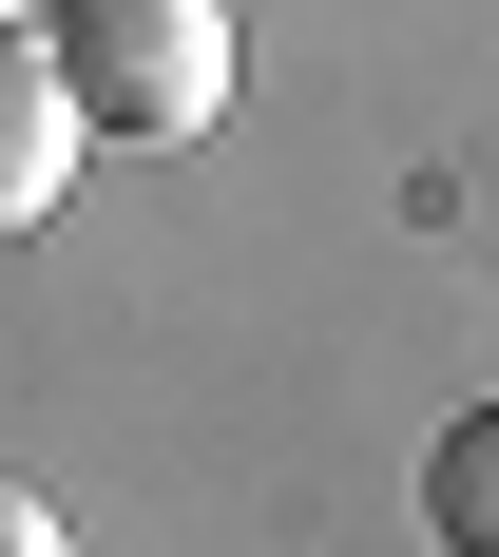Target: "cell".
Wrapping results in <instances>:
<instances>
[{"mask_svg": "<svg viewBox=\"0 0 499 557\" xmlns=\"http://www.w3.org/2000/svg\"><path fill=\"white\" fill-rule=\"evenodd\" d=\"M58 97H77V135H115V154H192L230 115V0H58Z\"/></svg>", "mask_w": 499, "mask_h": 557, "instance_id": "6da1fadb", "label": "cell"}, {"mask_svg": "<svg viewBox=\"0 0 499 557\" xmlns=\"http://www.w3.org/2000/svg\"><path fill=\"white\" fill-rule=\"evenodd\" d=\"M77 154H97V135H77V97H58V58L0 39V231H39L58 193H77Z\"/></svg>", "mask_w": 499, "mask_h": 557, "instance_id": "7a4b0ae2", "label": "cell"}, {"mask_svg": "<svg viewBox=\"0 0 499 557\" xmlns=\"http://www.w3.org/2000/svg\"><path fill=\"white\" fill-rule=\"evenodd\" d=\"M423 519H442L461 557H499V404H481V423H442V461H423Z\"/></svg>", "mask_w": 499, "mask_h": 557, "instance_id": "3957f363", "label": "cell"}, {"mask_svg": "<svg viewBox=\"0 0 499 557\" xmlns=\"http://www.w3.org/2000/svg\"><path fill=\"white\" fill-rule=\"evenodd\" d=\"M0 557H77V539H58V500H39V481H0Z\"/></svg>", "mask_w": 499, "mask_h": 557, "instance_id": "277c9868", "label": "cell"}, {"mask_svg": "<svg viewBox=\"0 0 499 557\" xmlns=\"http://www.w3.org/2000/svg\"><path fill=\"white\" fill-rule=\"evenodd\" d=\"M0 39H20V0H0Z\"/></svg>", "mask_w": 499, "mask_h": 557, "instance_id": "5b68a950", "label": "cell"}]
</instances>
